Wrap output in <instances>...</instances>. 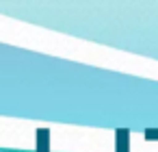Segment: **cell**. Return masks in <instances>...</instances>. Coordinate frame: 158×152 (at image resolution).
<instances>
[{
	"label": "cell",
	"mask_w": 158,
	"mask_h": 152,
	"mask_svg": "<svg viewBox=\"0 0 158 152\" xmlns=\"http://www.w3.org/2000/svg\"><path fill=\"white\" fill-rule=\"evenodd\" d=\"M115 152H130V130L128 128L115 130Z\"/></svg>",
	"instance_id": "obj_1"
},
{
	"label": "cell",
	"mask_w": 158,
	"mask_h": 152,
	"mask_svg": "<svg viewBox=\"0 0 158 152\" xmlns=\"http://www.w3.org/2000/svg\"><path fill=\"white\" fill-rule=\"evenodd\" d=\"M35 152H50V130H48V128H39V130H37Z\"/></svg>",
	"instance_id": "obj_2"
},
{
	"label": "cell",
	"mask_w": 158,
	"mask_h": 152,
	"mask_svg": "<svg viewBox=\"0 0 158 152\" xmlns=\"http://www.w3.org/2000/svg\"><path fill=\"white\" fill-rule=\"evenodd\" d=\"M145 139L147 141H158V128H147L145 130Z\"/></svg>",
	"instance_id": "obj_3"
}]
</instances>
